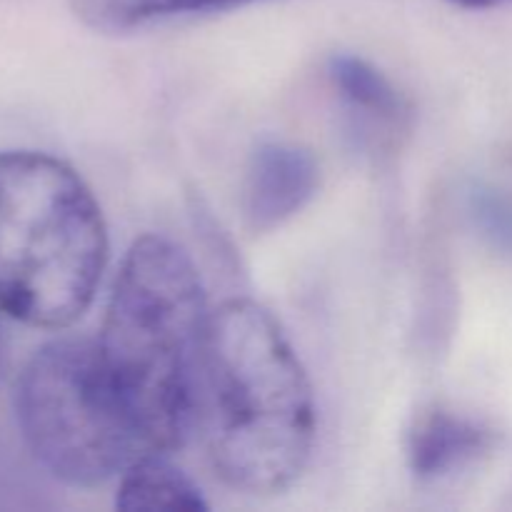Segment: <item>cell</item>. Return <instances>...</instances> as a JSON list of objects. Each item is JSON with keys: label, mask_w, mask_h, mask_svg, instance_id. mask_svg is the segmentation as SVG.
<instances>
[{"label": "cell", "mask_w": 512, "mask_h": 512, "mask_svg": "<svg viewBox=\"0 0 512 512\" xmlns=\"http://www.w3.org/2000/svg\"><path fill=\"white\" fill-rule=\"evenodd\" d=\"M105 263L108 228L85 180L48 153H0V313L68 328L93 303Z\"/></svg>", "instance_id": "cell-3"}, {"label": "cell", "mask_w": 512, "mask_h": 512, "mask_svg": "<svg viewBox=\"0 0 512 512\" xmlns=\"http://www.w3.org/2000/svg\"><path fill=\"white\" fill-rule=\"evenodd\" d=\"M260 0H70L73 13L98 33H128L180 15L243 8Z\"/></svg>", "instance_id": "cell-8"}, {"label": "cell", "mask_w": 512, "mask_h": 512, "mask_svg": "<svg viewBox=\"0 0 512 512\" xmlns=\"http://www.w3.org/2000/svg\"><path fill=\"white\" fill-rule=\"evenodd\" d=\"M115 508L123 512H205L203 490L170 463L168 453L148 450L120 473Z\"/></svg>", "instance_id": "cell-7"}, {"label": "cell", "mask_w": 512, "mask_h": 512, "mask_svg": "<svg viewBox=\"0 0 512 512\" xmlns=\"http://www.w3.org/2000/svg\"><path fill=\"white\" fill-rule=\"evenodd\" d=\"M5 368H8V343H5L3 328H0V383H3Z\"/></svg>", "instance_id": "cell-11"}, {"label": "cell", "mask_w": 512, "mask_h": 512, "mask_svg": "<svg viewBox=\"0 0 512 512\" xmlns=\"http://www.w3.org/2000/svg\"><path fill=\"white\" fill-rule=\"evenodd\" d=\"M488 448L490 433L483 425L448 410H433L410 430L408 463L415 478L438 480L473 463Z\"/></svg>", "instance_id": "cell-6"}, {"label": "cell", "mask_w": 512, "mask_h": 512, "mask_svg": "<svg viewBox=\"0 0 512 512\" xmlns=\"http://www.w3.org/2000/svg\"><path fill=\"white\" fill-rule=\"evenodd\" d=\"M15 420L33 458L75 488L108 483L150 450L110 380L98 340L43 345L15 385Z\"/></svg>", "instance_id": "cell-4"}, {"label": "cell", "mask_w": 512, "mask_h": 512, "mask_svg": "<svg viewBox=\"0 0 512 512\" xmlns=\"http://www.w3.org/2000/svg\"><path fill=\"white\" fill-rule=\"evenodd\" d=\"M208 320L190 255L163 235L135 240L115 278L98 348L150 450L170 453L198 428Z\"/></svg>", "instance_id": "cell-2"}, {"label": "cell", "mask_w": 512, "mask_h": 512, "mask_svg": "<svg viewBox=\"0 0 512 512\" xmlns=\"http://www.w3.org/2000/svg\"><path fill=\"white\" fill-rule=\"evenodd\" d=\"M195 430L215 473L240 493H283L308 468L313 385L278 320L255 300L210 313Z\"/></svg>", "instance_id": "cell-1"}, {"label": "cell", "mask_w": 512, "mask_h": 512, "mask_svg": "<svg viewBox=\"0 0 512 512\" xmlns=\"http://www.w3.org/2000/svg\"><path fill=\"white\" fill-rule=\"evenodd\" d=\"M318 180L320 170L310 150L283 140L258 145L243 185L248 228L253 233H268L283 225L313 200Z\"/></svg>", "instance_id": "cell-5"}, {"label": "cell", "mask_w": 512, "mask_h": 512, "mask_svg": "<svg viewBox=\"0 0 512 512\" xmlns=\"http://www.w3.org/2000/svg\"><path fill=\"white\" fill-rule=\"evenodd\" d=\"M330 78L350 105L380 118H398L403 113V100L388 78L368 60L350 53L330 58Z\"/></svg>", "instance_id": "cell-9"}, {"label": "cell", "mask_w": 512, "mask_h": 512, "mask_svg": "<svg viewBox=\"0 0 512 512\" xmlns=\"http://www.w3.org/2000/svg\"><path fill=\"white\" fill-rule=\"evenodd\" d=\"M450 3L460 5V8H473V10H478V8H493V5L503 3V0H450Z\"/></svg>", "instance_id": "cell-10"}]
</instances>
